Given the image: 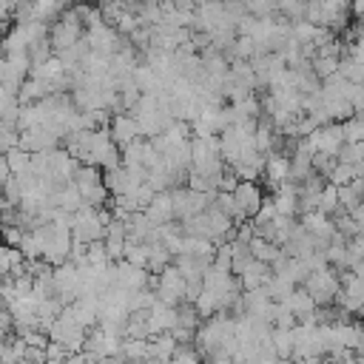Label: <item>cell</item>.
<instances>
[{
	"mask_svg": "<svg viewBox=\"0 0 364 364\" xmlns=\"http://www.w3.org/2000/svg\"><path fill=\"white\" fill-rule=\"evenodd\" d=\"M358 225H361V233H364V219H361V222H358Z\"/></svg>",
	"mask_w": 364,
	"mask_h": 364,
	"instance_id": "cell-26",
	"label": "cell"
},
{
	"mask_svg": "<svg viewBox=\"0 0 364 364\" xmlns=\"http://www.w3.org/2000/svg\"><path fill=\"white\" fill-rule=\"evenodd\" d=\"M296 287H299V284H293L290 279H284V276H276V273H273V279L267 282V290H270V296H273L276 301H284V299H287V296H290Z\"/></svg>",
	"mask_w": 364,
	"mask_h": 364,
	"instance_id": "cell-16",
	"label": "cell"
},
{
	"mask_svg": "<svg viewBox=\"0 0 364 364\" xmlns=\"http://www.w3.org/2000/svg\"><path fill=\"white\" fill-rule=\"evenodd\" d=\"M176 336L171 333V330H165V333H156V336H148V358H154V361H168V358H173V350H176Z\"/></svg>",
	"mask_w": 364,
	"mask_h": 364,
	"instance_id": "cell-8",
	"label": "cell"
},
{
	"mask_svg": "<svg viewBox=\"0 0 364 364\" xmlns=\"http://www.w3.org/2000/svg\"><path fill=\"white\" fill-rule=\"evenodd\" d=\"M156 296L162 301H168V304H176V307L185 301V296H188V279L182 276V270L173 262L162 273H156Z\"/></svg>",
	"mask_w": 364,
	"mask_h": 364,
	"instance_id": "cell-2",
	"label": "cell"
},
{
	"mask_svg": "<svg viewBox=\"0 0 364 364\" xmlns=\"http://www.w3.org/2000/svg\"><path fill=\"white\" fill-rule=\"evenodd\" d=\"M236 202H239V208L247 213V216H253L256 210H259V205L264 202V196H262V188L256 185V179H239V185H236Z\"/></svg>",
	"mask_w": 364,
	"mask_h": 364,
	"instance_id": "cell-7",
	"label": "cell"
},
{
	"mask_svg": "<svg viewBox=\"0 0 364 364\" xmlns=\"http://www.w3.org/2000/svg\"><path fill=\"white\" fill-rule=\"evenodd\" d=\"M304 9H307V0H279V14L293 23L304 17Z\"/></svg>",
	"mask_w": 364,
	"mask_h": 364,
	"instance_id": "cell-18",
	"label": "cell"
},
{
	"mask_svg": "<svg viewBox=\"0 0 364 364\" xmlns=\"http://www.w3.org/2000/svg\"><path fill=\"white\" fill-rule=\"evenodd\" d=\"M350 9H353V14H355V17H364V0H353V3H350Z\"/></svg>",
	"mask_w": 364,
	"mask_h": 364,
	"instance_id": "cell-25",
	"label": "cell"
},
{
	"mask_svg": "<svg viewBox=\"0 0 364 364\" xmlns=\"http://www.w3.org/2000/svg\"><path fill=\"white\" fill-rule=\"evenodd\" d=\"M111 136L119 148L136 142L142 136V128H139V119L131 114V111H117L114 119H111Z\"/></svg>",
	"mask_w": 364,
	"mask_h": 364,
	"instance_id": "cell-4",
	"label": "cell"
},
{
	"mask_svg": "<svg viewBox=\"0 0 364 364\" xmlns=\"http://www.w3.org/2000/svg\"><path fill=\"white\" fill-rule=\"evenodd\" d=\"M304 139L310 142L313 151H327V154H336V156H338V151H341V145H344V125H341V122L318 125V128H316L313 134H307Z\"/></svg>",
	"mask_w": 364,
	"mask_h": 364,
	"instance_id": "cell-3",
	"label": "cell"
},
{
	"mask_svg": "<svg viewBox=\"0 0 364 364\" xmlns=\"http://www.w3.org/2000/svg\"><path fill=\"white\" fill-rule=\"evenodd\" d=\"M313 68L318 80H327L330 74H336L341 68V57H330V54H316L313 57Z\"/></svg>",
	"mask_w": 364,
	"mask_h": 364,
	"instance_id": "cell-14",
	"label": "cell"
},
{
	"mask_svg": "<svg viewBox=\"0 0 364 364\" xmlns=\"http://www.w3.org/2000/svg\"><path fill=\"white\" fill-rule=\"evenodd\" d=\"M338 159L341 162H361L364 159V139H358V142H344L341 145V151H338Z\"/></svg>",
	"mask_w": 364,
	"mask_h": 364,
	"instance_id": "cell-20",
	"label": "cell"
},
{
	"mask_svg": "<svg viewBox=\"0 0 364 364\" xmlns=\"http://www.w3.org/2000/svg\"><path fill=\"white\" fill-rule=\"evenodd\" d=\"M250 253H253V259H262V262L273 264L284 250H282V245H279V242H273V239L253 236V239H250Z\"/></svg>",
	"mask_w": 364,
	"mask_h": 364,
	"instance_id": "cell-11",
	"label": "cell"
},
{
	"mask_svg": "<svg viewBox=\"0 0 364 364\" xmlns=\"http://www.w3.org/2000/svg\"><path fill=\"white\" fill-rule=\"evenodd\" d=\"M355 176H358V173H355V165L338 159L336 168H333V173H330V182H336V185H350Z\"/></svg>",
	"mask_w": 364,
	"mask_h": 364,
	"instance_id": "cell-17",
	"label": "cell"
},
{
	"mask_svg": "<svg viewBox=\"0 0 364 364\" xmlns=\"http://www.w3.org/2000/svg\"><path fill=\"white\" fill-rule=\"evenodd\" d=\"M247 11L256 17H273V11H279V0H250Z\"/></svg>",
	"mask_w": 364,
	"mask_h": 364,
	"instance_id": "cell-23",
	"label": "cell"
},
{
	"mask_svg": "<svg viewBox=\"0 0 364 364\" xmlns=\"http://www.w3.org/2000/svg\"><path fill=\"white\" fill-rule=\"evenodd\" d=\"M3 159L9 162V168L14 171V173H26V171H31V151H26V148H11V151H6L3 154Z\"/></svg>",
	"mask_w": 364,
	"mask_h": 364,
	"instance_id": "cell-12",
	"label": "cell"
},
{
	"mask_svg": "<svg viewBox=\"0 0 364 364\" xmlns=\"http://www.w3.org/2000/svg\"><path fill=\"white\" fill-rule=\"evenodd\" d=\"M17 145H20V128H3V134H0V151L6 154L11 148H17Z\"/></svg>",
	"mask_w": 364,
	"mask_h": 364,
	"instance_id": "cell-24",
	"label": "cell"
},
{
	"mask_svg": "<svg viewBox=\"0 0 364 364\" xmlns=\"http://www.w3.org/2000/svg\"><path fill=\"white\" fill-rule=\"evenodd\" d=\"M344 125V142H358V139H364V122L353 114L350 119H344L341 122Z\"/></svg>",
	"mask_w": 364,
	"mask_h": 364,
	"instance_id": "cell-21",
	"label": "cell"
},
{
	"mask_svg": "<svg viewBox=\"0 0 364 364\" xmlns=\"http://www.w3.org/2000/svg\"><path fill=\"white\" fill-rule=\"evenodd\" d=\"M321 210H327L330 216H336L341 210V202H338V185L327 179V185L321 188Z\"/></svg>",
	"mask_w": 364,
	"mask_h": 364,
	"instance_id": "cell-15",
	"label": "cell"
},
{
	"mask_svg": "<svg viewBox=\"0 0 364 364\" xmlns=\"http://www.w3.org/2000/svg\"><path fill=\"white\" fill-rule=\"evenodd\" d=\"M173 324H176V304H168V301L156 299L148 307V330H151V336L173 330Z\"/></svg>",
	"mask_w": 364,
	"mask_h": 364,
	"instance_id": "cell-5",
	"label": "cell"
},
{
	"mask_svg": "<svg viewBox=\"0 0 364 364\" xmlns=\"http://www.w3.org/2000/svg\"><path fill=\"white\" fill-rule=\"evenodd\" d=\"M51 46H54V51L60 54V51H65V48H71L74 43H80L82 37H85V23L80 20V14L74 11V6L71 9H65L54 23H51Z\"/></svg>",
	"mask_w": 364,
	"mask_h": 364,
	"instance_id": "cell-1",
	"label": "cell"
},
{
	"mask_svg": "<svg viewBox=\"0 0 364 364\" xmlns=\"http://www.w3.org/2000/svg\"><path fill=\"white\" fill-rule=\"evenodd\" d=\"M276 216H279V208H276V202H273V199H264V202L259 205V210H256L250 219H253L256 225H264V222H273Z\"/></svg>",
	"mask_w": 364,
	"mask_h": 364,
	"instance_id": "cell-22",
	"label": "cell"
},
{
	"mask_svg": "<svg viewBox=\"0 0 364 364\" xmlns=\"http://www.w3.org/2000/svg\"><path fill=\"white\" fill-rule=\"evenodd\" d=\"M290 165H293V156H287L284 151H270L267 154L264 176H267V185L273 191H276V185H282L284 179H290Z\"/></svg>",
	"mask_w": 364,
	"mask_h": 364,
	"instance_id": "cell-6",
	"label": "cell"
},
{
	"mask_svg": "<svg viewBox=\"0 0 364 364\" xmlns=\"http://www.w3.org/2000/svg\"><path fill=\"white\" fill-rule=\"evenodd\" d=\"M105 176V185H108V191H111V196H119V193H128V191H134L136 185H142V182H136L134 179V173L125 168V165H119V168H114V171H102Z\"/></svg>",
	"mask_w": 364,
	"mask_h": 364,
	"instance_id": "cell-9",
	"label": "cell"
},
{
	"mask_svg": "<svg viewBox=\"0 0 364 364\" xmlns=\"http://www.w3.org/2000/svg\"><path fill=\"white\" fill-rule=\"evenodd\" d=\"M213 264L222 267V270H230V273H233V242H222V245H216Z\"/></svg>",
	"mask_w": 364,
	"mask_h": 364,
	"instance_id": "cell-19",
	"label": "cell"
},
{
	"mask_svg": "<svg viewBox=\"0 0 364 364\" xmlns=\"http://www.w3.org/2000/svg\"><path fill=\"white\" fill-rule=\"evenodd\" d=\"M145 213L156 222V225H165V222H171V219H176V210H173V196H171V191H159L154 199H151V205L145 208Z\"/></svg>",
	"mask_w": 364,
	"mask_h": 364,
	"instance_id": "cell-10",
	"label": "cell"
},
{
	"mask_svg": "<svg viewBox=\"0 0 364 364\" xmlns=\"http://www.w3.org/2000/svg\"><path fill=\"white\" fill-rule=\"evenodd\" d=\"M273 344L282 358H293V347H296L293 327H273Z\"/></svg>",
	"mask_w": 364,
	"mask_h": 364,
	"instance_id": "cell-13",
	"label": "cell"
}]
</instances>
